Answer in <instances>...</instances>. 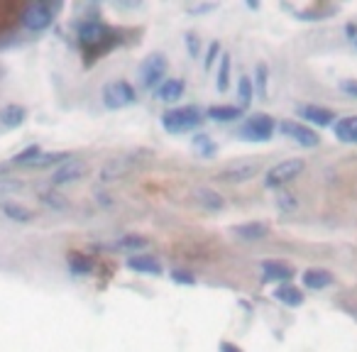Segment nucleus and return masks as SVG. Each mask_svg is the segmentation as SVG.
<instances>
[{
	"label": "nucleus",
	"mask_w": 357,
	"mask_h": 352,
	"mask_svg": "<svg viewBox=\"0 0 357 352\" xmlns=\"http://www.w3.org/2000/svg\"><path fill=\"white\" fill-rule=\"evenodd\" d=\"M274 298L282 301V303H287V306H298V303H303V293L298 291L296 286H289V284L279 286L277 291H274Z\"/></svg>",
	"instance_id": "412c9836"
},
{
	"label": "nucleus",
	"mask_w": 357,
	"mask_h": 352,
	"mask_svg": "<svg viewBox=\"0 0 357 352\" xmlns=\"http://www.w3.org/2000/svg\"><path fill=\"white\" fill-rule=\"evenodd\" d=\"M40 201L45 206H50L52 211H66V208H69V201H66L61 194H54V191H42Z\"/></svg>",
	"instance_id": "a878e982"
},
{
	"label": "nucleus",
	"mask_w": 357,
	"mask_h": 352,
	"mask_svg": "<svg viewBox=\"0 0 357 352\" xmlns=\"http://www.w3.org/2000/svg\"><path fill=\"white\" fill-rule=\"evenodd\" d=\"M255 79H257V81H255V84H257V91L264 95V93H267V66L259 64L257 66V76H255Z\"/></svg>",
	"instance_id": "7c9ffc66"
},
{
	"label": "nucleus",
	"mask_w": 357,
	"mask_h": 352,
	"mask_svg": "<svg viewBox=\"0 0 357 352\" xmlns=\"http://www.w3.org/2000/svg\"><path fill=\"white\" fill-rule=\"evenodd\" d=\"M340 89L345 91V93L357 95V81H342V84H340Z\"/></svg>",
	"instance_id": "e433bc0d"
},
{
	"label": "nucleus",
	"mask_w": 357,
	"mask_h": 352,
	"mask_svg": "<svg viewBox=\"0 0 357 352\" xmlns=\"http://www.w3.org/2000/svg\"><path fill=\"white\" fill-rule=\"evenodd\" d=\"M194 201L206 211H223V206H225L223 196H220L218 191H213V189H206V186H204V189L194 191Z\"/></svg>",
	"instance_id": "9b49d317"
},
{
	"label": "nucleus",
	"mask_w": 357,
	"mask_h": 352,
	"mask_svg": "<svg viewBox=\"0 0 357 352\" xmlns=\"http://www.w3.org/2000/svg\"><path fill=\"white\" fill-rule=\"evenodd\" d=\"M186 40H189V52L191 54H196V52H199V42H196V37H186Z\"/></svg>",
	"instance_id": "4c0bfd02"
},
{
	"label": "nucleus",
	"mask_w": 357,
	"mask_h": 352,
	"mask_svg": "<svg viewBox=\"0 0 357 352\" xmlns=\"http://www.w3.org/2000/svg\"><path fill=\"white\" fill-rule=\"evenodd\" d=\"M25 189V181L15 179V176H0V199H6V196H15Z\"/></svg>",
	"instance_id": "b1692460"
},
{
	"label": "nucleus",
	"mask_w": 357,
	"mask_h": 352,
	"mask_svg": "<svg viewBox=\"0 0 357 352\" xmlns=\"http://www.w3.org/2000/svg\"><path fill=\"white\" fill-rule=\"evenodd\" d=\"M277 204H279V208H282V211H291L294 206H296V201H294L289 194H279L277 196Z\"/></svg>",
	"instance_id": "473e14b6"
},
{
	"label": "nucleus",
	"mask_w": 357,
	"mask_h": 352,
	"mask_svg": "<svg viewBox=\"0 0 357 352\" xmlns=\"http://www.w3.org/2000/svg\"><path fill=\"white\" fill-rule=\"evenodd\" d=\"M301 115L306 120H311L313 125H323V128H326V125H331L333 118H335V115H333L328 108H318V105H306V108L301 110Z\"/></svg>",
	"instance_id": "6ab92c4d"
},
{
	"label": "nucleus",
	"mask_w": 357,
	"mask_h": 352,
	"mask_svg": "<svg viewBox=\"0 0 357 352\" xmlns=\"http://www.w3.org/2000/svg\"><path fill=\"white\" fill-rule=\"evenodd\" d=\"M220 352H240V347L230 345V342H220Z\"/></svg>",
	"instance_id": "58836bf2"
},
{
	"label": "nucleus",
	"mask_w": 357,
	"mask_h": 352,
	"mask_svg": "<svg viewBox=\"0 0 357 352\" xmlns=\"http://www.w3.org/2000/svg\"><path fill=\"white\" fill-rule=\"evenodd\" d=\"M240 115H243V108L238 105H211L208 108V118L218 123H230V120H238Z\"/></svg>",
	"instance_id": "dca6fc26"
},
{
	"label": "nucleus",
	"mask_w": 357,
	"mask_h": 352,
	"mask_svg": "<svg viewBox=\"0 0 357 352\" xmlns=\"http://www.w3.org/2000/svg\"><path fill=\"white\" fill-rule=\"evenodd\" d=\"M172 279L178 284H196L194 274H189V272H172Z\"/></svg>",
	"instance_id": "f704fd0d"
},
{
	"label": "nucleus",
	"mask_w": 357,
	"mask_h": 352,
	"mask_svg": "<svg viewBox=\"0 0 357 352\" xmlns=\"http://www.w3.org/2000/svg\"><path fill=\"white\" fill-rule=\"evenodd\" d=\"M220 54V45L218 42H213V45L208 47V54H206V61H204V66L206 69H211V66H213V61H215V56Z\"/></svg>",
	"instance_id": "2f4dec72"
},
{
	"label": "nucleus",
	"mask_w": 357,
	"mask_h": 352,
	"mask_svg": "<svg viewBox=\"0 0 357 352\" xmlns=\"http://www.w3.org/2000/svg\"><path fill=\"white\" fill-rule=\"evenodd\" d=\"M64 159H69V154H64V152H42L40 157L32 159L27 167H30V169H45V167H52V164H54V169H56L61 162H64Z\"/></svg>",
	"instance_id": "aec40b11"
},
{
	"label": "nucleus",
	"mask_w": 357,
	"mask_h": 352,
	"mask_svg": "<svg viewBox=\"0 0 357 352\" xmlns=\"http://www.w3.org/2000/svg\"><path fill=\"white\" fill-rule=\"evenodd\" d=\"M40 154H42V149H40V147H27L25 152H20L15 159H13V164H20V167H27V164H30L35 157H40Z\"/></svg>",
	"instance_id": "c756f323"
},
{
	"label": "nucleus",
	"mask_w": 357,
	"mask_h": 352,
	"mask_svg": "<svg viewBox=\"0 0 357 352\" xmlns=\"http://www.w3.org/2000/svg\"><path fill=\"white\" fill-rule=\"evenodd\" d=\"M89 174V162L81 157H69L52 171V184L54 186H69L74 181H81Z\"/></svg>",
	"instance_id": "20e7f679"
},
{
	"label": "nucleus",
	"mask_w": 357,
	"mask_h": 352,
	"mask_svg": "<svg viewBox=\"0 0 357 352\" xmlns=\"http://www.w3.org/2000/svg\"><path fill=\"white\" fill-rule=\"evenodd\" d=\"M71 272H76V274H89L91 272V264L86 262V259H74V262H71Z\"/></svg>",
	"instance_id": "72a5a7b5"
},
{
	"label": "nucleus",
	"mask_w": 357,
	"mask_h": 352,
	"mask_svg": "<svg viewBox=\"0 0 357 352\" xmlns=\"http://www.w3.org/2000/svg\"><path fill=\"white\" fill-rule=\"evenodd\" d=\"M230 86V56L220 54V64H218V91L225 93Z\"/></svg>",
	"instance_id": "bb28decb"
},
{
	"label": "nucleus",
	"mask_w": 357,
	"mask_h": 352,
	"mask_svg": "<svg viewBox=\"0 0 357 352\" xmlns=\"http://www.w3.org/2000/svg\"><path fill=\"white\" fill-rule=\"evenodd\" d=\"M204 123L201 118V110L194 108V105H184V108H172L162 115V128L167 130L169 135H181L189 132V130L199 128Z\"/></svg>",
	"instance_id": "f257e3e1"
},
{
	"label": "nucleus",
	"mask_w": 357,
	"mask_h": 352,
	"mask_svg": "<svg viewBox=\"0 0 357 352\" xmlns=\"http://www.w3.org/2000/svg\"><path fill=\"white\" fill-rule=\"evenodd\" d=\"M128 269L139 274H162V264L154 257H147V254H137V257L128 259Z\"/></svg>",
	"instance_id": "4468645a"
},
{
	"label": "nucleus",
	"mask_w": 357,
	"mask_h": 352,
	"mask_svg": "<svg viewBox=\"0 0 357 352\" xmlns=\"http://www.w3.org/2000/svg\"><path fill=\"white\" fill-rule=\"evenodd\" d=\"M335 137L340 142H357V115L352 118H342L335 125Z\"/></svg>",
	"instance_id": "a211bd4d"
},
{
	"label": "nucleus",
	"mask_w": 357,
	"mask_h": 352,
	"mask_svg": "<svg viewBox=\"0 0 357 352\" xmlns=\"http://www.w3.org/2000/svg\"><path fill=\"white\" fill-rule=\"evenodd\" d=\"M0 211L6 218L15 220V223H32V218H35L30 208H25L22 204H13V201H0Z\"/></svg>",
	"instance_id": "ddd939ff"
},
{
	"label": "nucleus",
	"mask_w": 357,
	"mask_h": 352,
	"mask_svg": "<svg viewBox=\"0 0 357 352\" xmlns=\"http://www.w3.org/2000/svg\"><path fill=\"white\" fill-rule=\"evenodd\" d=\"M132 169H135V159L132 157H113V159H108L103 167H100L98 181L103 186H110V184H115V181L125 179Z\"/></svg>",
	"instance_id": "6e6552de"
},
{
	"label": "nucleus",
	"mask_w": 357,
	"mask_h": 352,
	"mask_svg": "<svg viewBox=\"0 0 357 352\" xmlns=\"http://www.w3.org/2000/svg\"><path fill=\"white\" fill-rule=\"evenodd\" d=\"M306 169V162L303 159H284V162L274 164L272 169L267 171V176H264V186L267 189H282L284 184H289V181H294L296 176H301V171Z\"/></svg>",
	"instance_id": "7ed1b4c3"
},
{
	"label": "nucleus",
	"mask_w": 357,
	"mask_h": 352,
	"mask_svg": "<svg viewBox=\"0 0 357 352\" xmlns=\"http://www.w3.org/2000/svg\"><path fill=\"white\" fill-rule=\"evenodd\" d=\"M167 56L164 54H149L147 59L139 64V84L144 86V89H154V86L162 84L164 74H167Z\"/></svg>",
	"instance_id": "39448f33"
},
{
	"label": "nucleus",
	"mask_w": 357,
	"mask_h": 352,
	"mask_svg": "<svg viewBox=\"0 0 357 352\" xmlns=\"http://www.w3.org/2000/svg\"><path fill=\"white\" fill-rule=\"evenodd\" d=\"M238 95H240V100H243V105L252 103V98H255L252 79H248V76H240V81H238Z\"/></svg>",
	"instance_id": "c85d7f7f"
},
{
	"label": "nucleus",
	"mask_w": 357,
	"mask_h": 352,
	"mask_svg": "<svg viewBox=\"0 0 357 352\" xmlns=\"http://www.w3.org/2000/svg\"><path fill=\"white\" fill-rule=\"evenodd\" d=\"M279 130H282V135L291 137L294 142L303 144V147H316V144L321 142V137H318L311 128H306V125H301V123H294V120L282 123V125H279Z\"/></svg>",
	"instance_id": "9d476101"
},
{
	"label": "nucleus",
	"mask_w": 357,
	"mask_h": 352,
	"mask_svg": "<svg viewBox=\"0 0 357 352\" xmlns=\"http://www.w3.org/2000/svg\"><path fill=\"white\" fill-rule=\"evenodd\" d=\"M331 282H333V277L328 272H323V269H308V272L303 274V284H306L308 289H326Z\"/></svg>",
	"instance_id": "4be33fe9"
},
{
	"label": "nucleus",
	"mask_w": 357,
	"mask_h": 352,
	"mask_svg": "<svg viewBox=\"0 0 357 352\" xmlns=\"http://www.w3.org/2000/svg\"><path fill=\"white\" fill-rule=\"evenodd\" d=\"M105 32L108 30H105L100 22H89V25L81 27V40H84V45H93V42H98Z\"/></svg>",
	"instance_id": "393cba45"
},
{
	"label": "nucleus",
	"mask_w": 357,
	"mask_h": 352,
	"mask_svg": "<svg viewBox=\"0 0 357 352\" xmlns=\"http://www.w3.org/2000/svg\"><path fill=\"white\" fill-rule=\"evenodd\" d=\"M264 279H267V282L291 279V269H289L287 264H279V262H264Z\"/></svg>",
	"instance_id": "5701e85b"
},
{
	"label": "nucleus",
	"mask_w": 357,
	"mask_h": 352,
	"mask_svg": "<svg viewBox=\"0 0 357 352\" xmlns=\"http://www.w3.org/2000/svg\"><path fill=\"white\" fill-rule=\"evenodd\" d=\"M196 144H199V147L204 149L206 154L215 152V147H213V144H208V139H206V135H199V137H196Z\"/></svg>",
	"instance_id": "c9c22d12"
},
{
	"label": "nucleus",
	"mask_w": 357,
	"mask_h": 352,
	"mask_svg": "<svg viewBox=\"0 0 357 352\" xmlns=\"http://www.w3.org/2000/svg\"><path fill=\"white\" fill-rule=\"evenodd\" d=\"M25 108L22 105H6V108L0 110V125L3 128H17V125L25 123Z\"/></svg>",
	"instance_id": "2eb2a0df"
},
{
	"label": "nucleus",
	"mask_w": 357,
	"mask_h": 352,
	"mask_svg": "<svg viewBox=\"0 0 357 352\" xmlns=\"http://www.w3.org/2000/svg\"><path fill=\"white\" fill-rule=\"evenodd\" d=\"M115 245H118L120 250H130V252H135V250H144L149 243L144 238H139V235H123Z\"/></svg>",
	"instance_id": "cd10ccee"
},
{
	"label": "nucleus",
	"mask_w": 357,
	"mask_h": 352,
	"mask_svg": "<svg viewBox=\"0 0 357 352\" xmlns=\"http://www.w3.org/2000/svg\"><path fill=\"white\" fill-rule=\"evenodd\" d=\"M52 20H54V10H52V6H47V3H30V6L25 8V13H22V25L30 32L47 30V27L52 25Z\"/></svg>",
	"instance_id": "0eeeda50"
},
{
	"label": "nucleus",
	"mask_w": 357,
	"mask_h": 352,
	"mask_svg": "<svg viewBox=\"0 0 357 352\" xmlns=\"http://www.w3.org/2000/svg\"><path fill=\"white\" fill-rule=\"evenodd\" d=\"M259 171V164L255 159H238V162H230L225 169H220L218 179L228 181V184H245Z\"/></svg>",
	"instance_id": "423d86ee"
},
{
	"label": "nucleus",
	"mask_w": 357,
	"mask_h": 352,
	"mask_svg": "<svg viewBox=\"0 0 357 352\" xmlns=\"http://www.w3.org/2000/svg\"><path fill=\"white\" fill-rule=\"evenodd\" d=\"M274 132V120L264 113H257L245 123L243 128V137L245 139H252V142H267Z\"/></svg>",
	"instance_id": "1a4fd4ad"
},
{
	"label": "nucleus",
	"mask_w": 357,
	"mask_h": 352,
	"mask_svg": "<svg viewBox=\"0 0 357 352\" xmlns=\"http://www.w3.org/2000/svg\"><path fill=\"white\" fill-rule=\"evenodd\" d=\"M269 228L264 223H243V225H235V235L243 240H262L267 238Z\"/></svg>",
	"instance_id": "f3484780"
},
{
	"label": "nucleus",
	"mask_w": 357,
	"mask_h": 352,
	"mask_svg": "<svg viewBox=\"0 0 357 352\" xmlns=\"http://www.w3.org/2000/svg\"><path fill=\"white\" fill-rule=\"evenodd\" d=\"M181 95H184V81L181 79H167L157 89V98L162 103H176Z\"/></svg>",
	"instance_id": "f8f14e48"
},
{
	"label": "nucleus",
	"mask_w": 357,
	"mask_h": 352,
	"mask_svg": "<svg viewBox=\"0 0 357 352\" xmlns=\"http://www.w3.org/2000/svg\"><path fill=\"white\" fill-rule=\"evenodd\" d=\"M100 98H103V105L110 110H120V108H128L137 100V93L135 89L128 84V81L118 79V81H108L100 91Z\"/></svg>",
	"instance_id": "f03ea898"
}]
</instances>
